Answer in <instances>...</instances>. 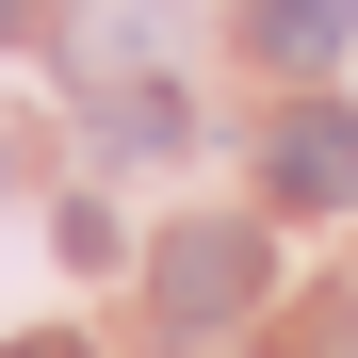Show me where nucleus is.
Wrapping results in <instances>:
<instances>
[{
    "label": "nucleus",
    "instance_id": "f257e3e1",
    "mask_svg": "<svg viewBox=\"0 0 358 358\" xmlns=\"http://www.w3.org/2000/svg\"><path fill=\"white\" fill-rule=\"evenodd\" d=\"M261 228H179V245L147 261V293H163V342H228V326H245L261 310Z\"/></svg>",
    "mask_w": 358,
    "mask_h": 358
},
{
    "label": "nucleus",
    "instance_id": "f03ea898",
    "mask_svg": "<svg viewBox=\"0 0 358 358\" xmlns=\"http://www.w3.org/2000/svg\"><path fill=\"white\" fill-rule=\"evenodd\" d=\"M261 179H277V212H358V114L342 98H293L277 147H261Z\"/></svg>",
    "mask_w": 358,
    "mask_h": 358
},
{
    "label": "nucleus",
    "instance_id": "7ed1b4c3",
    "mask_svg": "<svg viewBox=\"0 0 358 358\" xmlns=\"http://www.w3.org/2000/svg\"><path fill=\"white\" fill-rule=\"evenodd\" d=\"M342 33H358V0H245L261 66H342Z\"/></svg>",
    "mask_w": 358,
    "mask_h": 358
},
{
    "label": "nucleus",
    "instance_id": "20e7f679",
    "mask_svg": "<svg viewBox=\"0 0 358 358\" xmlns=\"http://www.w3.org/2000/svg\"><path fill=\"white\" fill-rule=\"evenodd\" d=\"M17 358H82V342H17Z\"/></svg>",
    "mask_w": 358,
    "mask_h": 358
}]
</instances>
